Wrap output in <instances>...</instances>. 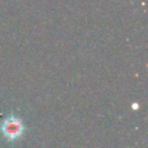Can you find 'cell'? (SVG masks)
I'll return each mask as SVG.
<instances>
[{"instance_id": "cell-1", "label": "cell", "mask_w": 148, "mask_h": 148, "mask_svg": "<svg viewBox=\"0 0 148 148\" xmlns=\"http://www.w3.org/2000/svg\"><path fill=\"white\" fill-rule=\"evenodd\" d=\"M1 131L6 138H8L9 140H13V139L18 138L22 134L23 125L18 118L12 116L3 120L1 125Z\"/></svg>"}]
</instances>
